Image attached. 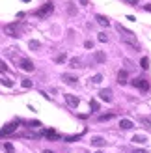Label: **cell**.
<instances>
[{
    "mask_svg": "<svg viewBox=\"0 0 151 153\" xmlns=\"http://www.w3.org/2000/svg\"><path fill=\"white\" fill-rule=\"evenodd\" d=\"M4 32H6V36L21 37V22H11V25H6Z\"/></svg>",
    "mask_w": 151,
    "mask_h": 153,
    "instance_id": "obj_1",
    "label": "cell"
},
{
    "mask_svg": "<svg viewBox=\"0 0 151 153\" xmlns=\"http://www.w3.org/2000/svg\"><path fill=\"white\" fill-rule=\"evenodd\" d=\"M52 11H54V4H52V2H47V4H43V6L39 7V10L36 11V15L43 19V17H47V15H50Z\"/></svg>",
    "mask_w": 151,
    "mask_h": 153,
    "instance_id": "obj_2",
    "label": "cell"
},
{
    "mask_svg": "<svg viewBox=\"0 0 151 153\" xmlns=\"http://www.w3.org/2000/svg\"><path fill=\"white\" fill-rule=\"evenodd\" d=\"M19 67H21L22 71H28V73H32V71L36 69L34 62H32V60H28V58H21V60H19Z\"/></svg>",
    "mask_w": 151,
    "mask_h": 153,
    "instance_id": "obj_3",
    "label": "cell"
},
{
    "mask_svg": "<svg viewBox=\"0 0 151 153\" xmlns=\"http://www.w3.org/2000/svg\"><path fill=\"white\" fill-rule=\"evenodd\" d=\"M121 39H123V43H127V45H131L132 49H140V43H138V39H136V36H121Z\"/></svg>",
    "mask_w": 151,
    "mask_h": 153,
    "instance_id": "obj_4",
    "label": "cell"
},
{
    "mask_svg": "<svg viewBox=\"0 0 151 153\" xmlns=\"http://www.w3.org/2000/svg\"><path fill=\"white\" fill-rule=\"evenodd\" d=\"M132 86H136V88L142 90V91H147V90H149V82H147L146 79H134V80H132Z\"/></svg>",
    "mask_w": 151,
    "mask_h": 153,
    "instance_id": "obj_5",
    "label": "cell"
},
{
    "mask_svg": "<svg viewBox=\"0 0 151 153\" xmlns=\"http://www.w3.org/2000/svg\"><path fill=\"white\" fill-rule=\"evenodd\" d=\"M15 129H17V121H13V123H7L4 129H0V136H4V134H11Z\"/></svg>",
    "mask_w": 151,
    "mask_h": 153,
    "instance_id": "obj_6",
    "label": "cell"
},
{
    "mask_svg": "<svg viewBox=\"0 0 151 153\" xmlns=\"http://www.w3.org/2000/svg\"><path fill=\"white\" fill-rule=\"evenodd\" d=\"M99 97L103 99L104 103H110V101H112V90H108V88L101 90V91H99Z\"/></svg>",
    "mask_w": 151,
    "mask_h": 153,
    "instance_id": "obj_7",
    "label": "cell"
},
{
    "mask_svg": "<svg viewBox=\"0 0 151 153\" xmlns=\"http://www.w3.org/2000/svg\"><path fill=\"white\" fill-rule=\"evenodd\" d=\"M65 103L75 108V106H78V97L77 95H71V94H65Z\"/></svg>",
    "mask_w": 151,
    "mask_h": 153,
    "instance_id": "obj_8",
    "label": "cell"
},
{
    "mask_svg": "<svg viewBox=\"0 0 151 153\" xmlns=\"http://www.w3.org/2000/svg\"><path fill=\"white\" fill-rule=\"evenodd\" d=\"M127 80H129V73H127L125 69H119L118 71V82L119 84H127Z\"/></svg>",
    "mask_w": 151,
    "mask_h": 153,
    "instance_id": "obj_9",
    "label": "cell"
},
{
    "mask_svg": "<svg viewBox=\"0 0 151 153\" xmlns=\"http://www.w3.org/2000/svg\"><path fill=\"white\" fill-rule=\"evenodd\" d=\"M92 146H95V148H103V146H107V140H104L103 136H93V138H92Z\"/></svg>",
    "mask_w": 151,
    "mask_h": 153,
    "instance_id": "obj_10",
    "label": "cell"
},
{
    "mask_svg": "<svg viewBox=\"0 0 151 153\" xmlns=\"http://www.w3.org/2000/svg\"><path fill=\"white\" fill-rule=\"evenodd\" d=\"M119 127H121L123 131H129V129H132V127H134V123H132L131 120H125V118H123L121 121H119Z\"/></svg>",
    "mask_w": 151,
    "mask_h": 153,
    "instance_id": "obj_11",
    "label": "cell"
},
{
    "mask_svg": "<svg viewBox=\"0 0 151 153\" xmlns=\"http://www.w3.org/2000/svg\"><path fill=\"white\" fill-rule=\"evenodd\" d=\"M43 134H45V136H47V138H49V140H58V138H60V134H58V133L54 131V129H49V131H45Z\"/></svg>",
    "mask_w": 151,
    "mask_h": 153,
    "instance_id": "obj_12",
    "label": "cell"
},
{
    "mask_svg": "<svg viewBox=\"0 0 151 153\" xmlns=\"http://www.w3.org/2000/svg\"><path fill=\"white\" fill-rule=\"evenodd\" d=\"M95 62L97 64H104V62H107V54H104L103 51H97L95 52Z\"/></svg>",
    "mask_w": 151,
    "mask_h": 153,
    "instance_id": "obj_13",
    "label": "cell"
},
{
    "mask_svg": "<svg viewBox=\"0 0 151 153\" xmlns=\"http://www.w3.org/2000/svg\"><path fill=\"white\" fill-rule=\"evenodd\" d=\"M95 21L99 22L101 26H110V21H108L107 17H104V15H95Z\"/></svg>",
    "mask_w": 151,
    "mask_h": 153,
    "instance_id": "obj_14",
    "label": "cell"
},
{
    "mask_svg": "<svg viewBox=\"0 0 151 153\" xmlns=\"http://www.w3.org/2000/svg\"><path fill=\"white\" fill-rule=\"evenodd\" d=\"M132 142H136V144H146L147 138H146L144 134H134V136H132Z\"/></svg>",
    "mask_w": 151,
    "mask_h": 153,
    "instance_id": "obj_15",
    "label": "cell"
},
{
    "mask_svg": "<svg viewBox=\"0 0 151 153\" xmlns=\"http://www.w3.org/2000/svg\"><path fill=\"white\" fill-rule=\"evenodd\" d=\"M28 47H30V51H37V49L41 47V43L36 41V39H30V41H28Z\"/></svg>",
    "mask_w": 151,
    "mask_h": 153,
    "instance_id": "obj_16",
    "label": "cell"
},
{
    "mask_svg": "<svg viewBox=\"0 0 151 153\" xmlns=\"http://www.w3.org/2000/svg\"><path fill=\"white\" fill-rule=\"evenodd\" d=\"M62 79H64V80H65L67 84H77V80H78L77 76H73V75H64Z\"/></svg>",
    "mask_w": 151,
    "mask_h": 153,
    "instance_id": "obj_17",
    "label": "cell"
},
{
    "mask_svg": "<svg viewBox=\"0 0 151 153\" xmlns=\"http://www.w3.org/2000/svg\"><path fill=\"white\" fill-rule=\"evenodd\" d=\"M69 65H71V67H75V69H78V67L82 65V60H80V58H71Z\"/></svg>",
    "mask_w": 151,
    "mask_h": 153,
    "instance_id": "obj_18",
    "label": "cell"
},
{
    "mask_svg": "<svg viewBox=\"0 0 151 153\" xmlns=\"http://www.w3.org/2000/svg\"><path fill=\"white\" fill-rule=\"evenodd\" d=\"M140 123L146 127H151V116H140Z\"/></svg>",
    "mask_w": 151,
    "mask_h": 153,
    "instance_id": "obj_19",
    "label": "cell"
},
{
    "mask_svg": "<svg viewBox=\"0 0 151 153\" xmlns=\"http://www.w3.org/2000/svg\"><path fill=\"white\" fill-rule=\"evenodd\" d=\"M116 28H118V32H121L123 36H132V32H131V30H127V28H123L121 25H116Z\"/></svg>",
    "mask_w": 151,
    "mask_h": 153,
    "instance_id": "obj_20",
    "label": "cell"
},
{
    "mask_svg": "<svg viewBox=\"0 0 151 153\" xmlns=\"http://www.w3.org/2000/svg\"><path fill=\"white\" fill-rule=\"evenodd\" d=\"M4 151H6V153H15L13 144H11V142H6V144H4Z\"/></svg>",
    "mask_w": 151,
    "mask_h": 153,
    "instance_id": "obj_21",
    "label": "cell"
},
{
    "mask_svg": "<svg viewBox=\"0 0 151 153\" xmlns=\"http://www.w3.org/2000/svg\"><path fill=\"white\" fill-rule=\"evenodd\" d=\"M54 60H56V62H58V64H64V62H65V60H67V54H65V52H60V54H58V56H56Z\"/></svg>",
    "mask_w": 151,
    "mask_h": 153,
    "instance_id": "obj_22",
    "label": "cell"
},
{
    "mask_svg": "<svg viewBox=\"0 0 151 153\" xmlns=\"http://www.w3.org/2000/svg\"><path fill=\"white\" fill-rule=\"evenodd\" d=\"M67 13H69V15H77V7H75V4H67Z\"/></svg>",
    "mask_w": 151,
    "mask_h": 153,
    "instance_id": "obj_23",
    "label": "cell"
},
{
    "mask_svg": "<svg viewBox=\"0 0 151 153\" xmlns=\"http://www.w3.org/2000/svg\"><path fill=\"white\" fill-rule=\"evenodd\" d=\"M97 39H99L101 43H107L108 41V36L104 34V32H101V34H97Z\"/></svg>",
    "mask_w": 151,
    "mask_h": 153,
    "instance_id": "obj_24",
    "label": "cell"
},
{
    "mask_svg": "<svg viewBox=\"0 0 151 153\" xmlns=\"http://www.w3.org/2000/svg\"><path fill=\"white\" fill-rule=\"evenodd\" d=\"M140 65H142V69H147V67H149V58L144 56V58L140 60Z\"/></svg>",
    "mask_w": 151,
    "mask_h": 153,
    "instance_id": "obj_25",
    "label": "cell"
},
{
    "mask_svg": "<svg viewBox=\"0 0 151 153\" xmlns=\"http://www.w3.org/2000/svg\"><path fill=\"white\" fill-rule=\"evenodd\" d=\"M21 84L24 88H32V80H30V79H21Z\"/></svg>",
    "mask_w": 151,
    "mask_h": 153,
    "instance_id": "obj_26",
    "label": "cell"
},
{
    "mask_svg": "<svg viewBox=\"0 0 151 153\" xmlns=\"http://www.w3.org/2000/svg\"><path fill=\"white\" fill-rule=\"evenodd\" d=\"M0 82H2L4 86H7V88H11V86H13V80H10V79H2Z\"/></svg>",
    "mask_w": 151,
    "mask_h": 153,
    "instance_id": "obj_27",
    "label": "cell"
},
{
    "mask_svg": "<svg viewBox=\"0 0 151 153\" xmlns=\"http://www.w3.org/2000/svg\"><path fill=\"white\" fill-rule=\"evenodd\" d=\"M7 71V65H6V62L4 60H0V73H6Z\"/></svg>",
    "mask_w": 151,
    "mask_h": 153,
    "instance_id": "obj_28",
    "label": "cell"
},
{
    "mask_svg": "<svg viewBox=\"0 0 151 153\" xmlns=\"http://www.w3.org/2000/svg\"><path fill=\"white\" fill-rule=\"evenodd\" d=\"M26 123H28V127H41V123H39V121H26Z\"/></svg>",
    "mask_w": 151,
    "mask_h": 153,
    "instance_id": "obj_29",
    "label": "cell"
},
{
    "mask_svg": "<svg viewBox=\"0 0 151 153\" xmlns=\"http://www.w3.org/2000/svg\"><path fill=\"white\" fill-rule=\"evenodd\" d=\"M112 118H114V114H104V116H101L99 120L101 121H107V120H112Z\"/></svg>",
    "mask_w": 151,
    "mask_h": 153,
    "instance_id": "obj_30",
    "label": "cell"
},
{
    "mask_svg": "<svg viewBox=\"0 0 151 153\" xmlns=\"http://www.w3.org/2000/svg\"><path fill=\"white\" fill-rule=\"evenodd\" d=\"M90 106H92V110H99V103H97L95 99H93L92 103H90Z\"/></svg>",
    "mask_w": 151,
    "mask_h": 153,
    "instance_id": "obj_31",
    "label": "cell"
},
{
    "mask_svg": "<svg viewBox=\"0 0 151 153\" xmlns=\"http://www.w3.org/2000/svg\"><path fill=\"white\" fill-rule=\"evenodd\" d=\"M92 80H93L95 84H99V82L103 80V75H95V76H93V79H92Z\"/></svg>",
    "mask_w": 151,
    "mask_h": 153,
    "instance_id": "obj_32",
    "label": "cell"
},
{
    "mask_svg": "<svg viewBox=\"0 0 151 153\" xmlns=\"http://www.w3.org/2000/svg\"><path fill=\"white\" fill-rule=\"evenodd\" d=\"M125 2H127V4H131V6H136V4H138V0H125Z\"/></svg>",
    "mask_w": 151,
    "mask_h": 153,
    "instance_id": "obj_33",
    "label": "cell"
},
{
    "mask_svg": "<svg viewBox=\"0 0 151 153\" xmlns=\"http://www.w3.org/2000/svg\"><path fill=\"white\" fill-rule=\"evenodd\" d=\"M84 47H86V49H92V47H93V43H92V41H86V43H84Z\"/></svg>",
    "mask_w": 151,
    "mask_h": 153,
    "instance_id": "obj_34",
    "label": "cell"
},
{
    "mask_svg": "<svg viewBox=\"0 0 151 153\" xmlns=\"http://www.w3.org/2000/svg\"><path fill=\"white\" fill-rule=\"evenodd\" d=\"M132 153H147V151H146V149H134Z\"/></svg>",
    "mask_w": 151,
    "mask_h": 153,
    "instance_id": "obj_35",
    "label": "cell"
},
{
    "mask_svg": "<svg viewBox=\"0 0 151 153\" xmlns=\"http://www.w3.org/2000/svg\"><path fill=\"white\" fill-rule=\"evenodd\" d=\"M80 4L82 6H88V0H80Z\"/></svg>",
    "mask_w": 151,
    "mask_h": 153,
    "instance_id": "obj_36",
    "label": "cell"
},
{
    "mask_svg": "<svg viewBox=\"0 0 151 153\" xmlns=\"http://www.w3.org/2000/svg\"><path fill=\"white\" fill-rule=\"evenodd\" d=\"M146 10H147V11H151V4H147V6H146Z\"/></svg>",
    "mask_w": 151,
    "mask_h": 153,
    "instance_id": "obj_37",
    "label": "cell"
},
{
    "mask_svg": "<svg viewBox=\"0 0 151 153\" xmlns=\"http://www.w3.org/2000/svg\"><path fill=\"white\" fill-rule=\"evenodd\" d=\"M43 153H54V151H50V149H45V151H43Z\"/></svg>",
    "mask_w": 151,
    "mask_h": 153,
    "instance_id": "obj_38",
    "label": "cell"
},
{
    "mask_svg": "<svg viewBox=\"0 0 151 153\" xmlns=\"http://www.w3.org/2000/svg\"><path fill=\"white\" fill-rule=\"evenodd\" d=\"M22 2H30V0H22Z\"/></svg>",
    "mask_w": 151,
    "mask_h": 153,
    "instance_id": "obj_39",
    "label": "cell"
},
{
    "mask_svg": "<svg viewBox=\"0 0 151 153\" xmlns=\"http://www.w3.org/2000/svg\"><path fill=\"white\" fill-rule=\"evenodd\" d=\"M95 153H103V151H95Z\"/></svg>",
    "mask_w": 151,
    "mask_h": 153,
    "instance_id": "obj_40",
    "label": "cell"
}]
</instances>
